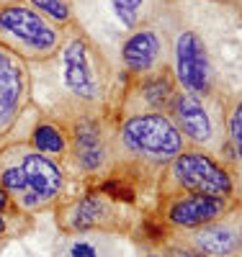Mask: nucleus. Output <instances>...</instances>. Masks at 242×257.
I'll return each instance as SVG.
<instances>
[{"instance_id":"nucleus-1","label":"nucleus","mask_w":242,"mask_h":257,"mask_svg":"<svg viewBox=\"0 0 242 257\" xmlns=\"http://www.w3.org/2000/svg\"><path fill=\"white\" fill-rule=\"evenodd\" d=\"M0 41L21 57L47 59L62 47V34L29 6L13 3L0 8Z\"/></svg>"},{"instance_id":"nucleus-2","label":"nucleus","mask_w":242,"mask_h":257,"mask_svg":"<svg viewBox=\"0 0 242 257\" xmlns=\"http://www.w3.org/2000/svg\"><path fill=\"white\" fill-rule=\"evenodd\" d=\"M121 144L139 157L173 160L183 152V134L165 113H137L121 123Z\"/></svg>"},{"instance_id":"nucleus-3","label":"nucleus","mask_w":242,"mask_h":257,"mask_svg":"<svg viewBox=\"0 0 242 257\" xmlns=\"http://www.w3.org/2000/svg\"><path fill=\"white\" fill-rule=\"evenodd\" d=\"M173 178L183 188V193H199L211 198H229L234 183L229 173L206 152H181L173 160Z\"/></svg>"},{"instance_id":"nucleus-4","label":"nucleus","mask_w":242,"mask_h":257,"mask_svg":"<svg viewBox=\"0 0 242 257\" xmlns=\"http://www.w3.org/2000/svg\"><path fill=\"white\" fill-rule=\"evenodd\" d=\"M96 49L85 36H72L62 49L64 85L83 100H96L101 95V75L96 67Z\"/></svg>"},{"instance_id":"nucleus-5","label":"nucleus","mask_w":242,"mask_h":257,"mask_svg":"<svg viewBox=\"0 0 242 257\" xmlns=\"http://www.w3.org/2000/svg\"><path fill=\"white\" fill-rule=\"evenodd\" d=\"M175 70H178V82L186 88V93L201 98L211 90V62H209V47L196 31H183L175 39Z\"/></svg>"},{"instance_id":"nucleus-6","label":"nucleus","mask_w":242,"mask_h":257,"mask_svg":"<svg viewBox=\"0 0 242 257\" xmlns=\"http://www.w3.org/2000/svg\"><path fill=\"white\" fill-rule=\"evenodd\" d=\"M224 211H227L224 198L199 196V193H181V196L170 198L165 208V221L178 229H201L206 224H214L216 219H222Z\"/></svg>"},{"instance_id":"nucleus-7","label":"nucleus","mask_w":242,"mask_h":257,"mask_svg":"<svg viewBox=\"0 0 242 257\" xmlns=\"http://www.w3.org/2000/svg\"><path fill=\"white\" fill-rule=\"evenodd\" d=\"M170 113H173V123L178 126V132L183 137H188V142L193 144H209L214 137V126L211 118L204 108L201 98H196L191 93H178L170 103Z\"/></svg>"},{"instance_id":"nucleus-8","label":"nucleus","mask_w":242,"mask_h":257,"mask_svg":"<svg viewBox=\"0 0 242 257\" xmlns=\"http://www.w3.org/2000/svg\"><path fill=\"white\" fill-rule=\"evenodd\" d=\"M191 244L204 257H232L242 249V229L229 221H214L193 229Z\"/></svg>"},{"instance_id":"nucleus-9","label":"nucleus","mask_w":242,"mask_h":257,"mask_svg":"<svg viewBox=\"0 0 242 257\" xmlns=\"http://www.w3.org/2000/svg\"><path fill=\"white\" fill-rule=\"evenodd\" d=\"M21 173L26 178V185L31 190V196L36 203H44L54 198L59 188H62V173L59 167L47 157V155H39V152H31V155H24L21 160Z\"/></svg>"},{"instance_id":"nucleus-10","label":"nucleus","mask_w":242,"mask_h":257,"mask_svg":"<svg viewBox=\"0 0 242 257\" xmlns=\"http://www.w3.org/2000/svg\"><path fill=\"white\" fill-rule=\"evenodd\" d=\"M160 57V36L152 29H139L134 31L121 47V59L124 67L134 75H149V70L157 64Z\"/></svg>"},{"instance_id":"nucleus-11","label":"nucleus","mask_w":242,"mask_h":257,"mask_svg":"<svg viewBox=\"0 0 242 257\" xmlns=\"http://www.w3.org/2000/svg\"><path fill=\"white\" fill-rule=\"evenodd\" d=\"M72 152L83 170H98L106 162L103 134H101V126L93 118L77 121L75 134H72Z\"/></svg>"},{"instance_id":"nucleus-12","label":"nucleus","mask_w":242,"mask_h":257,"mask_svg":"<svg viewBox=\"0 0 242 257\" xmlns=\"http://www.w3.org/2000/svg\"><path fill=\"white\" fill-rule=\"evenodd\" d=\"M24 93V70L21 64L0 49V123H6Z\"/></svg>"},{"instance_id":"nucleus-13","label":"nucleus","mask_w":242,"mask_h":257,"mask_svg":"<svg viewBox=\"0 0 242 257\" xmlns=\"http://www.w3.org/2000/svg\"><path fill=\"white\" fill-rule=\"evenodd\" d=\"M139 95H142V100L149 105V108H155V113L168 108V105L173 103V98H175L170 75L165 70L157 72V75H147L142 80V85H139Z\"/></svg>"},{"instance_id":"nucleus-14","label":"nucleus","mask_w":242,"mask_h":257,"mask_svg":"<svg viewBox=\"0 0 242 257\" xmlns=\"http://www.w3.org/2000/svg\"><path fill=\"white\" fill-rule=\"evenodd\" d=\"M106 219V201L98 196H85L70 208V226L83 231V229H93Z\"/></svg>"},{"instance_id":"nucleus-15","label":"nucleus","mask_w":242,"mask_h":257,"mask_svg":"<svg viewBox=\"0 0 242 257\" xmlns=\"http://www.w3.org/2000/svg\"><path fill=\"white\" fill-rule=\"evenodd\" d=\"M31 139H34V147L39 149V155H62L64 152V137L52 123H39Z\"/></svg>"},{"instance_id":"nucleus-16","label":"nucleus","mask_w":242,"mask_h":257,"mask_svg":"<svg viewBox=\"0 0 242 257\" xmlns=\"http://www.w3.org/2000/svg\"><path fill=\"white\" fill-rule=\"evenodd\" d=\"M26 3L31 11L47 18L49 24H70V18H72L70 0H26Z\"/></svg>"},{"instance_id":"nucleus-17","label":"nucleus","mask_w":242,"mask_h":257,"mask_svg":"<svg viewBox=\"0 0 242 257\" xmlns=\"http://www.w3.org/2000/svg\"><path fill=\"white\" fill-rule=\"evenodd\" d=\"M111 6L116 11V16L124 21L129 29H134L139 24V11L144 6V0H111Z\"/></svg>"},{"instance_id":"nucleus-18","label":"nucleus","mask_w":242,"mask_h":257,"mask_svg":"<svg viewBox=\"0 0 242 257\" xmlns=\"http://www.w3.org/2000/svg\"><path fill=\"white\" fill-rule=\"evenodd\" d=\"M64 257H101V247L96 239H72L64 247Z\"/></svg>"},{"instance_id":"nucleus-19","label":"nucleus","mask_w":242,"mask_h":257,"mask_svg":"<svg viewBox=\"0 0 242 257\" xmlns=\"http://www.w3.org/2000/svg\"><path fill=\"white\" fill-rule=\"evenodd\" d=\"M229 137H232V147H234L237 157L242 160V100L229 113Z\"/></svg>"},{"instance_id":"nucleus-20","label":"nucleus","mask_w":242,"mask_h":257,"mask_svg":"<svg viewBox=\"0 0 242 257\" xmlns=\"http://www.w3.org/2000/svg\"><path fill=\"white\" fill-rule=\"evenodd\" d=\"M103 190L111 201H121V203H131L134 201V190H131L124 180H106Z\"/></svg>"},{"instance_id":"nucleus-21","label":"nucleus","mask_w":242,"mask_h":257,"mask_svg":"<svg viewBox=\"0 0 242 257\" xmlns=\"http://www.w3.org/2000/svg\"><path fill=\"white\" fill-rule=\"evenodd\" d=\"M142 231H144L147 242H163V237H165V229H163V226H157L155 221H144Z\"/></svg>"},{"instance_id":"nucleus-22","label":"nucleus","mask_w":242,"mask_h":257,"mask_svg":"<svg viewBox=\"0 0 242 257\" xmlns=\"http://www.w3.org/2000/svg\"><path fill=\"white\" fill-rule=\"evenodd\" d=\"M168 257H204L201 252H196L193 247H170Z\"/></svg>"},{"instance_id":"nucleus-23","label":"nucleus","mask_w":242,"mask_h":257,"mask_svg":"<svg viewBox=\"0 0 242 257\" xmlns=\"http://www.w3.org/2000/svg\"><path fill=\"white\" fill-rule=\"evenodd\" d=\"M8 206V190L3 188V185H0V211H3Z\"/></svg>"},{"instance_id":"nucleus-24","label":"nucleus","mask_w":242,"mask_h":257,"mask_svg":"<svg viewBox=\"0 0 242 257\" xmlns=\"http://www.w3.org/2000/svg\"><path fill=\"white\" fill-rule=\"evenodd\" d=\"M16 0H0V8H6V6H13Z\"/></svg>"},{"instance_id":"nucleus-25","label":"nucleus","mask_w":242,"mask_h":257,"mask_svg":"<svg viewBox=\"0 0 242 257\" xmlns=\"http://www.w3.org/2000/svg\"><path fill=\"white\" fill-rule=\"evenodd\" d=\"M6 231V224H3V219H0V234H3Z\"/></svg>"},{"instance_id":"nucleus-26","label":"nucleus","mask_w":242,"mask_h":257,"mask_svg":"<svg viewBox=\"0 0 242 257\" xmlns=\"http://www.w3.org/2000/svg\"><path fill=\"white\" fill-rule=\"evenodd\" d=\"M149 257H157V254H149Z\"/></svg>"}]
</instances>
